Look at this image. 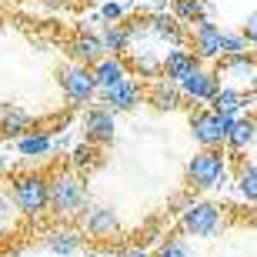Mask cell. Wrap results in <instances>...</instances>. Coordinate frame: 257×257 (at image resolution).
Here are the masks:
<instances>
[{
	"mask_svg": "<svg viewBox=\"0 0 257 257\" xmlns=\"http://www.w3.org/2000/svg\"><path fill=\"white\" fill-rule=\"evenodd\" d=\"M47 187H50V207L57 210V214H77L87 204V187L74 174H60Z\"/></svg>",
	"mask_w": 257,
	"mask_h": 257,
	"instance_id": "1",
	"label": "cell"
},
{
	"mask_svg": "<svg viewBox=\"0 0 257 257\" xmlns=\"http://www.w3.org/2000/svg\"><path fill=\"white\" fill-rule=\"evenodd\" d=\"M14 204H17L20 214H30L37 217L44 207H50V187L44 177H20L14 184Z\"/></svg>",
	"mask_w": 257,
	"mask_h": 257,
	"instance_id": "2",
	"label": "cell"
},
{
	"mask_svg": "<svg viewBox=\"0 0 257 257\" xmlns=\"http://www.w3.org/2000/svg\"><path fill=\"white\" fill-rule=\"evenodd\" d=\"M194 137H197L204 147H217L220 141H227L230 127H234V114H217V110H207V114H197L191 120Z\"/></svg>",
	"mask_w": 257,
	"mask_h": 257,
	"instance_id": "3",
	"label": "cell"
},
{
	"mask_svg": "<svg viewBox=\"0 0 257 257\" xmlns=\"http://www.w3.org/2000/svg\"><path fill=\"white\" fill-rule=\"evenodd\" d=\"M220 227H224V220H220V210L214 204L200 200V204H191L184 210V230L194 237H214Z\"/></svg>",
	"mask_w": 257,
	"mask_h": 257,
	"instance_id": "4",
	"label": "cell"
},
{
	"mask_svg": "<svg viewBox=\"0 0 257 257\" xmlns=\"http://www.w3.org/2000/svg\"><path fill=\"white\" fill-rule=\"evenodd\" d=\"M187 177H191L194 187H214V184L224 177V157L217 151H200L191 157L187 164Z\"/></svg>",
	"mask_w": 257,
	"mask_h": 257,
	"instance_id": "5",
	"label": "cell"
},
{
	"mask_svg": "<svg viewBox=\"0 0 257 257\" xmlns=\"http://www.w3.org/2000/svg\"><path fill=\"white\" fill-rule=\"evenodd\" d=\"M60 87L74 104H84L97 94V77L87 67H60Z\"/></svg>",
	"mask_w": 257,
	"mask_h": 257,
	"instance_id": "6",
	"label": "cell"
},
{
	"mask_svg": "<svg viewBox=\"0 0 257 257\" xmlns=\"http://www.w3.org/2000/svg\"><path fill=\"white\" fill-rule=\"evenodd\" d=\"M84 131H87V141H97V144H107L114 141V114L107 110V107H94V110H87L84 114Z\"/></svg>",
	"mask_w": 257,
	"mask_h": 257,
	"instance_id": "7",
	"label": "cell"
},
{
	"mask_svg": "<svg viewBox=\"0 0 257 257\" xmlns=\"http://www.w3.org/2000/svg\"><path fill=\"white\" fill-rule=\"evenodd\" d=\"M220 34L224 30L217 24L200 20L197 27H194V50H197V57H217L220 54Z\"/></svg>",
	"mask_w": 257,
	"mask_h": 257,
	"instance_id": "8",
	"label": "cell"
},
{
	"mask_svg": "<svg viewBox=\"0 0 257 257\" xmlns=\"http://www.w3.org/2000/svg\"><path fill=\"white\" fill-rule=\"evenodd\" d=\"M197 70V57H194L191 50H181V47H174L167 50V57H164V74L171 77V80H187V77Z\"/></svg>",
	"mask_w": 257,
	"mask_h": 257,
	"instance_id": "9",
	"label": "cell"
},
{
	"mask_svg": "<svg viewBox=\"0 0 257 257\" xmlns=\"http://www.w3.org/2000/svg\"><path fill=\"white\" fill-rule=\"evenodd\" d=\"M217 77L214 74H207V70H194L191 77H187V80H181V90L187 97H197V100H214V94H217Z\"/></svg>",
	"mask_w": 257,
	"mask_h": 257,
	"instance_id": "10",
	"label": "cell"
},
{
	"mask_svg": "<svg viewBox=\"0 0 257 257\" xmlns=\"http://www.w3.org/2000/svg\"><path fill=\"white\" fill-rule=\"evenodd\" d=\"M137 100H141V87L134 84V80H124V84L104 90V104H107L110 114H114V110H131Z\"/></svg>",
	"mask_w": 257,
	"mask_h": 257,
	"instance_id": "11",
	"label": "cell"
},
{
	"mask_svg": "<svg viewBox=\"0 0 257 257\" xmlns=\"http://www.w3.org/2000/svg\"><path fill=\"white\" fill-rule=\"evenodd\" d=\"M70 54H74V60H80V64H100L104 60V47H100V37H94V34H77L74 40H70Z\"/></svg>",
	"mask_w": 257,
	"mask_h": 257,
	"instance_id": "12",
	"label": "cell"
},
{
	"mask_svg": "<svg viewBox=\"0 0 257 257\" xmlns=\"http://www.w3.org/2000/svg\"><path fill=\"white\" fill-rule=\"evenodd\" d=\"M94 77H97V87H100V90H110V87H117V84L127 80V70H124V64H120L117 57H104L94 67Z\"/></svg>",
	"mask_w": 257,
	"mask_h": 257,
	"instance_id": "13",
	"label": "cell"
},
{
	"mask_svg": "<svg viewBox=\"0 0 257 257\" xmlns=\"http://www.w3.org/2000/svg\"><path fill=\"white\" fill-rule=\"evenodd\" d=\"M84 224L94 237H104V234H114L117 230V214H114V207H94L87 214Z\"/></svg>",
	"mask_w": 257,
	"mask_h": 257,
	"instance_id": "14",
	"label": "cell"
},
{
	"mask_svg": "<svg viewBox=\"0 0 257 257\" xmlns=\"http://www.w3.org/2000/svg\"><path fill=\"white\" fill-rule=\"evenodd\" d=\"M151 100H154V107H161V110H174V107L181 104V90H177V84L161 80V84H154Z\"/></svg>",
	"mask_w": 257,
	"mask_h": 257,
	"instance_id": "15",
	"label": "cell"
},
{
	"mask_svg": "<svg viewBox=\"0 0 257 257\" xmlns=\"http://www.w3.org/2000/svg\"><path fill=\"white\" fill-rule=\"evenodd\" d=\"M240 107H244V94L227 90V87H217V94H214V110L217 114H234Z\"/></svg>",
	"mask_w": 257,
	"mask_h": 257,
	"instance_id": "16",
	"label": "cell"
},
{
	"mask_svg": "<svg viewBox=\"0 0 257 257\" xmlns=\"http://www.w3.org/2000/svg\"><path fill=\"white\" fill-rule=\"evenodd\" d=\"M174 20H184V24H194V20H204V4L200 0H174Z\"/></svg>",
	"mask_w": 257,
	"mask_h": 257,
	"instance_id": "17",
	"label": "cell"
},
{
	"mask_svg": "<svg viewBox=\"0 0 257 257\" xmlns=\"http://www.w3.org/2000/svg\"><path fill=\"white\" fill-rule=\"evenodd\" d=\"M250 141H254V120H234V127L227 134V144L234 151H244Z\"/></svg>",
	"mask_w": 257,
	"mask_h": 257,
	"instance_id": "18",
	"label": "cell"
},
{
	"mask_svg": "<svg viewBox=\"0 0 257 257\" xmlns=\"http://www.w3.org/2000/svg\"><path fill=\"white\" fill-rule=\"evenodd\" d=\"M127 40H131V34H127L124 27H107L104 34H100V47L110 50V57H114V54L127 50Z\"/></svg>",
	"mask_w": 257,
	"mask_h": 257,
	"instance_id": "19",
	"label": "cell"
},
{
	"mask_svg": "<svg viewBox=\"0 0 257 257\" xmlns=\"http://www.w3.org/2000/svg\"><path fill=\"white\" fill-rule=\"evenodd\" d=\"M237 187L247 200H257V167L250 164H240L237 167Z\"/></svg>",
	"mask_w": 257,
	"mask_h": 257,
	"instance_id": "20",
	"label": "cell"
},
{
	"mask_svg": "<svg viewBox=\"0 0 257 257\" xmlns=\"http://www.w3.org/2000/svg\"><path fill=\"white\" fill-rule=\"evenodd\" d=\"M50 151V137L47 134H30L20 141V154H27V157H37V154H47Z\"/></svg>",
	"mask_w": 257,
	"mask_h": 257,
	"instance_id": "21",
	"label": "cell"
},
{
	"mask_svg": "<svg viewBox=\"0 0 257 257\" xmlns=\"http://www.w3.org/2000/svg\"><path fill=\"white\" fill-rule=\"evenodd\" d=\"M47 247L54 250V254H74V250L80 247V237H74V234H50Z\"/></svg>",
	"mask_w": 257,
	"mask_h": 257,
	"instance_id": "22",
	"label": "cell"
},
{
	"mask_svg": "<svg viewBox=\"0 0 257 257\" xmlns=\"http://www.w3.org/2000/svg\"><path fill=\"white\" fill-rule=\"evenodd\" d=\"M27 124H30V117L24 114L20 107H7V110H4V131L7 134H20Z\"/></svg>",
	"mask_w": 257,
	"mask_h": 257,
	"instance_id": "23",
	"label": "cell"
},
{
	"mask_svg": "<svg viewBox=\"0 0 257 257\" xmlns=\"http://www.w3.org/2000/svg\"><path fill=\"white\" fill-rule=\"evenodd\" d=\"M244 47H247L244 34H220V54H227V57H240Z\"/></svg>",
	"mask_w": 257,
	"mask_h": 257,
	"instance_id": "24",
	"label": "cell"
},
{
	"mask_svg": "<svg viewBox=\"0 0 257 257\" xmlns=\"http://www.w3.org/2000/svg\"><path fill=\"white\" fill-rule=\"evenodd\" d=\"M151 30L161 34V37H171V40H181V27L174 17H151Z\"/></svg>",
	"mask_w": 257,
	"mask_h": 257,
	"instance_id": "25",
	"label": "cell"
},
{
	"mask_svg": "<svg viewBox=\"0 0 257 257\" xmlns=\"http://www.w3.org/2000/svg\"><path fill=\"white\" fill-rule=\"evenodd\" d=\"M157 257H191V254H187V247H184L181 240H167V244L157 247Z\"/></svg>",
	"mask_w": 257,
	"mask_h": 257,
	"instance_id": "26",
	"label": "cell"
},
{
	"mask_svg": "<svg viewBox=\"0 0 257 257\" xmlns=\"http://www.w3.org/2000/svg\"><path fill=\"white\" fill-rule=\"evenodd\" d=\"M244 40L257 44V14H250V17L244 20Z\"/></svg>",
	"mask_w": 257,
	"mask_h": 257,
	"instance_id": "27",
	"label": "cell"
},
{
	"mask_svg": "<svg viewBox=\"0 0 257 257\" xmlns=\"http://www.w3.org/2000/svg\"><path fill=\"white\" fill-rule=\"evenodd\" d=\"M90 157H94V147H77V151H74V164H77V167L90 164Z\"/></svg>",
	"mask_w": 257,
	"mask_h": 257,
	"instance_id": "28",
	"label": "cell"
},
{
	"mask_svg": "<svg viewBox=\"0 0 257 257\" xmlns=\"http://www.w3.org/2000/svg\"><path fill=\"white\" fill-rule=\"evenodd\" d=\"M4 227H10V204H7V197H0V230Z\"/></svg>",
	"mask_w": 257,
	"mask_h": 257,
	"instance_id": "29",
	"label": "cell"
},
{
	"mask_svg": "<svg viewBox=\"0 0 257 257\" xmlns=\"http://www.w3.org/2000/svg\"><path fill=\"white\" fill-rule=\"evenodd\" d=\"M104 17L107 20H117V17H120V7H117V4H107V7H104Z\"/></svg>",
	"mask_w": 257,
	"mask_h": 257,
	"instance_id": "30",
	"label": "cell"
},
{
	"mask_svg": "<svg viewBox=\"0 0 257 257\" xmlns=\"http://www.w3.org/2000/svg\"><path fill=\"white\" fill-rule=\"evenodd\" d=\"M131 257H147V254H141V250H137V254H131Z\"/></svg>",
	"mask_w": 257,
	"mask_h": 257,
	"instance_id": "31",
	"label": "cell"
}]
</instances>
